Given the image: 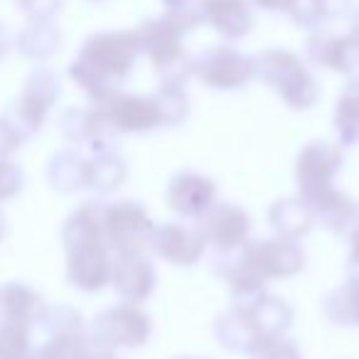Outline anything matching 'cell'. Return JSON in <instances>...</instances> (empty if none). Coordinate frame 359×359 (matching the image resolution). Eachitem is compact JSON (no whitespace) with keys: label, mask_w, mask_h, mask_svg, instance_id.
Returning <instances> with one entry per match:
<instances>
[{"label":"cell","mask_w":359,"mask_h":359,"mask_svg":"<svg viewBox=\"0 0 359 359\" xmlns=\"http://www.w3.org/2000/svg\"><path fill=\"white\" fill-rule=\"evenodd\" d=\"M140 47L133 30H109L86 37L69 65V79L91 99V104L121 91L135 69Z\"/></svg>","instance_id":"obj_1"},{"label":"cell","mask_w":359,"mask_h":359,"mask_svg":"<svg viewBox=\"0 0 359 359\" xmlns=\"http://www.w3.org/2000/svg\"><path fill=\"white\" fill-rule=\"evenodd\" d=\"M101 202L79 205L62 226V244L67 251V280L81 293H101L111 285L114 256L104 239Z\"/></svg>","instance_id":"obj_2"},{"label":"cell","mask_w":359,"mask_h":359,"mask_svg":"<svg viewBox=\"0 0 359 359\" xmlns=\"http://www.w3.org/2000/svg\"><path fill=\"white\" fill-rule=\"evenodd\" d=\"M254 79L266 84L288 109L308 111L320 101V84L303 57L283 47L256 52Z\"/></svg>","instance_id":"obj_3"},{"label":"cell","mask_w":359,"mask_h":359,"mask_svg":"<svg viewBox=\"0 0 359 359\" xmlns=\"http://www.w3.org/2000/svg\"><path fill=\"white\" fill-rule=\"evenodd\" d=\"M133 32L140 55L148 57L160 84L185 86V81L192 76V57L187 55L185 42H182L185 32L168 15L145 18Z\"/></svg>","instance_id":"obj_4"},{"label":"cell","mask_w":359,"mask_h":359,"mask_svg":"<svg viewBox=\"0 0 359 359\" xmlns=\"http://www.w3.org/2000/svg\"><path fill=\"white\" fill-rule=\"evenodd\" d=\"M89 342L99 349H138L145 347L153 334V320L140 305L118 303L101 310L86 327Z\"/></svg>","instance_id":"obj_5"},{"label":"cell","mask_w":359,"mask_h":359,"mask_svg":"<svg viewBox=\"0 0 359 359\" xmlns=\"http://www.w3.org/2000/svg\"><path fill=\"white\" fill-rule=\"evenodd\" d=\"M60 96H62V81L57 76V72H52L50 67H35L27 74L22 91L11 104V109L6 111V116L18 126V130L25 138H32V135L42 130L47 116L55 109Z\"/></svg>","instance_id":"obj_6"},{"label":"cell","mask_w":359,"mask_h":359,"mask_svg":"<svg viewBox=\"0 0 359 359\" xmlns=\"http://www.w3.org/2000/svg\"><path fill=\"white\" fill-rule=\"evenodd\" d=\"M344 165L342 145L332 140H310L303 145L295 160V185H298V197L308 202V207L315 200L330 192L334 187L339 170Z\"/></svg>","instance_id":"obj_7"},{"label":"cell","mask_w":359,"mask_h":359,"mask_svg":"<svg viewBox=\"0 0 359 359\" xmlns=\"http://www.w3.org/2000/svg\"><path fill=\"white\" fill-rule=\"evenodd\" d=\"M236 254L266 283L293 278L305 269V261H308L305 249L300 246L298 239H288V236L278 234L271 236V239H249Z\"/></svg>","instance_id":"obj_8"},{"label":"cell","mask_w":359,"mask_h":359,"mask_svg":"<svg viewBox=\"0 0 359 359\" xmlns=\"http://www.w3.org/2000/svg\"><path fill=\"white\" fill-rule=\"evenodd\" d=\"M94 106L106 116L111 128L118 135L153 133V130L168 126L163 101H160L158 91H153V94H148V96L116 91V94L106 96L104 101H96Z\"/></svg>","instance_id":"obj_9"},{"label":"cell","mask_w":359,"mask_h":359,"mask_svg":"<svg viewBox=\"0 0 359 359\" xmlns=\"http://www.w3.org/2000/svg\"><path fill=\"white\" fill-rule=\"evenodd\" d=\"M192 76L215 91H239L254 79V60L231 45H212L192 57Z\"/></svg>","instance_id":"obj_10"},{"label":"cell","mask_w":359,"mask_h":359,"mask_svg":"<svg viewBox=\"0 0 359 359\" xmlns=\"http://www.w3.org/2000/svg\"><path fill=\"white\" fill-rule=\"evenodd\" d=\"M101 224H104V239L109 249L116 254H126V251L148 249L155 222L150 219L148 210L140 202L118 200L104 205Z\"/></svg>","instance_id":"obj_11"},{"label":"cell","mask_w":359,"mask_h":359,"mask_svg":"<svg viewBox=\"0 0 359 359\" xmlns=\"http://www.w3.org/2000/svg\"><path fill=\"white\" fill-rule=\"evenodd\" d=\"M197 226L205 234L207 246H215L217 254H234L251 239L254 219L236 202H215L197 219Z\"/></svg>","instance_id":"obj_12"},{"label":"cell","mask_w":359,"mask_h":359,"mask_svg":"<svg viewBox=\"0 0 359 359\" xmlns=\"http://www.w3.org/2000/svg\"><path fill=\"white\" fill-rule=\"evenodd\" d=\"M148 249L168 264L180 266V269H192L205 259L207 239L197 224L165 222V224L153 226Z\"/></svg>","instance_id":"obj_13"},{"label":"cell","mask_w":359,"mask_h":359,"mask_svg":"<svg viewBox=\"0 0 359 359\" xmlns=\"http://www.w3.org/2000/svg\"><path fill=\"white\" fill-rule=\"evenodd\" d=\"M165 202L182 219H200L217 202V182L210 175L195 170H180L165 187Z\"/></svg>","instance_id":"obj_14"},{"label":"cell","mask_w":359,"mask_h":359,"mask_svg":"<svg viewBox=\"0 0 359 359\" xmlns=\"http://www.w3.org/2000/svg\"><path fill=\"white\" fill-rule=\"evenodd\" d=\"M305 57L310 65L334 74H354L359 69V42L352 35L315 27L305 40Z\"/></svg>","instance_id":"obj_15"},{"label":"cell","mask_w":359,"mask_h":359,"mask_svg":"<svg viewBox=\"0 0 359 359\" xmlns=\"http://www.w3.org/2000/svg\"><path fill=\"white\" fill-rule=\"evenodd\" d=\"M111 285H114L121 303H145L158 285V273H155L153 261L143 251L116 254L114 264H111Z\"/></svg>","instance_id":"obj_16"},{"label":"cell","mask_w":359,"mask_h":359,"mask_svg":"<svg viewBox=\"0 0 359 359\" xmlns=\"http://www.w3.org/2000/svg\"><path fill=\"white\" fill-rule=\"evenodd\" d=\"M205 22L224 42H236L256 27V8L251 0H205Z\"/></svg>","instance_id":"obj_17"},{"label":"cell","mask_w":359,"mask_h":359,"mask_svg":"<svg viewBox=\"0 0 359 359\" xmlns=\"http://www.w3.org/2000/svg\"><path fill=\"white\" fill-rule=\"evenodd\" d=\"M215 334L224 349L234 354H246V357H254L256 349L266 342V337L259 332L254 318H251L249 308L236 303L217 318Z\"/></svg>","instance_id":"obj_18"},{"label":"cell","mask_w":359,"mask_h":359,"mask_svg":"<svg viewBox=\"0 0 359 359\" xmlns=\"http://www.w3.org/2000/svg\"><path fill=\"white\" fill-rule=\"evenodd\" d=\"M310 210H313L315 224L327 229L330 234H349L359 224V202H354L347 192L337 190V187L315 200Z\"/></svg>","instance_id":"obj_19"},{"label":"cell","mask_w":359,"mask_h":359,"mask_svg":"<svg viewBox=\"0 0 359 359\" xmlns=\"http://www.w3.org/2000/svg\"><path fill=\"white\" fill-rule=\"evenodd\" d=\"M45 308L47 303L32 285L18 283V280L0 285V323H20L32 327L45 313Z\"/></svg>","instance_id":"obj_20"},{"label":"cell","mask_w":359,"mask_h":359,"mask_svg":"<svg viewBox=\"0 0 359 359\" xmlns=\"http://www.w3.org/2000/svg\"><path fill=\"white\" fill-rule=\"evenodd\" d=\"M86 168L89 160L76 148H65L55 153L47 163V182L55 192L72 195L86 187Z\"/></svg>","instance_id":"obj_21"},{"label":"cell","mask_w":359,"mask_h":359,"mask_svg":"<svg viewBox=\"0 0 359 359\" xmlns=\"http://www.w3.org/2000/svg\"><path fill=\"white\" fill-rule=\"evenodd\" d=\"M15 47L25 60L45 62L60 52L62 32L55 20H27V25L15 35Z\"/></svg>","instance_id":"obj_22"},{"label":"cell","mask_w":359,"mask_h":359,"mask_svg":"<svg viewBox=\"0 0 359 359\" xmlns=\"http://www.w3.org/2000/svg\"><path fill=\"white\" fill-rule=\"evenodd\" d=\"M269 222L278 236H288V239H298V241L303 236H308L315 226L313 210L300 197L276 200L269 210Z\"/></svg>","instance_id":"obj_23"},{"label":"cell","mask_w":359,"mask_h":359,"mask_svg":"<svg viewBox=\"0 0 359 359\" xmlns=\"http://www.w3.org/2000/svg\"><path fill=\"white\" fill-rule=\"evenodd\" d=\"M249 308L251 318H254L256 327L259 332L264 334L266 339L271 337H280L290 330L293 325V308H290L288 300L278 298V295H271V293H261L256 300L246 303Z\"/></svg>","instance_id":"obj_24"},{"label":"cell","mask_w":359,"mask_h":359,"mask_svg":"<svg viewBox=\"0 0 359 359\" xmlns=\"http://www.w3.org/2000/svg\"><path fill=\"white\" fill-rule=\"evenodd\" d=\"M128 177V165L126 158L116 150H96V155L89 160L86 168V187L99 195H109V192L118 190Z\"/></svg>","instance_id":"obj_25"},{"label":"cell","mask_w":359,"mask_h":359,"mask_svg":"<svg viewBox=\"0 0 359 359\" xmlns=\"http://www.w3.org/2000/svg\"><path fill=\"white\" fill-rule=\"evenodd\" d=\"M334 133L342 148L359 145V76H352L342 86L334 104Z\"/></svg>","instance_id":"obj_26"},{"label":"cell","mask_w":359,"mask_h":359,"mask_svg":"<svg viewBox=\"0 0 359 359\" xmlns=\"http://www.w3.org/2000/svg\"><path fill=\"white\" fill-rule=\"evenodd\" d=\"M323 315L339 327H359V280L347 278L323 300Z\"/></svg>","instance_id":"obj_27"},{"label":"cell","mask_w":359,"mask_h":359,"mask_svg":"<svg viewBox=\"0 0 359 359\" xmlns=\"http://www.w3.org/2000/svg\"><path fill=\"white\" fill-rule=\"evenodd\" d=\"M91 349L89 334L84 330H72V332L47 334V339L37 349H32L30 359H86Z\"/></svg>","instance_id":"obj_28"},{"label":"cell","mask_w":359,"mask_h":359,"mask_svg":"<svg viewBox=\"0 0 359 359\" xmlns=\"http://www.w3.org/2000/svg\"><path fill=\"white\" fill-rule=\"evenodd\" d=\"M349 8H352V0H295V8L288 18L298 27L315 30L325 22L347 15Z\"/></svg>","instance_id":"obj_29"},{"label":"cell","mask_w":359,"mask_h":359,"mask_svg":"<svg viewBox=\"0 0 359 359\" xmlns=\"http://www.w3.org/2000/svg\"><path fill=\"white\" fill-rule=\"evenodd\" d=\"M32 334L30 325L0 323V359H30Z\"/></svg>","instance_id":"obj_30"},{"label":"cell","mask_w":359,"mask_h":359,"mask_svg":"<svg viewBox=\"0 0 359 359\" xmlns=\"http://www.w3.org/2000/svg\"><path fill=\"white\" fill-rule=\"evenodd\" d=\"M163 15L182 32H190L205 25V0H163Z\"/></svg>","instance_id":"obj_31"},{"label":"cell","mask_w":359,"mask_h":359,"mask_svg":"<svg viewBox=\"0 0 359 359\" xmlns=\"http://www.w3.org/2000/svg\"><path fill=\"white\" fill-rule=\"evenodd\" d=\"M25 185V175L11 158H0V202L18 197Z\"/></svg>","instance_id":"obj_32"},{"label":"cell","mask_w":359,"mask_h":359,"mask_svg":"<svg viewBox=\"0 0 359 359\" xmlns=\"http://www.w3.org/2000/svg\"><path fill=\"white\" fill-rule=\"evenodd\" d=\"M254 359H305V357L293 339L280 334V337L266 339V342L256 349Z\"/></svg>","instance_id":"obj_33"},{"label":"cell","mask_w":359,"mask_h":359,"mask_svg":"<svg viewBox=\"0 0 359 359\" xmlns=\"http://www.w3.org/2000/svg\"><path fill=\"white\" fill-rule=\"evenodd\" d=\"M25 140L27 138L18 130V126L6 114L0 116V158H11L13 153H18L22 148Z\"/></svg>","instance_id":"obj_34"},{"label":"cell","mask_w":359,"mask_h":359,"mask_svg":"<svg viewBox=\"0 0 359 359\" xmlns=\"http://www.w3.org/2000/svg\"><path fill=\"white\" fill-rule=\"evenodd\" d=\"M27 20H52L62 11L65 0H15Z\"/></svg>","instance_id":"obj_35"},{"label":"cell","mask_w":359,"mask_h":359,"mask_svg":"<svg viewBox=\"0 0 359 359\" xmlns=\"http://www.w3.org/2000/svg\"><path fill=\"white\" fill-rule=\"evenodd\" d=\"M349 256H347V278L359 280V224L349 231Z\"/></svg>","instance_id":"obj_36"},{"label":"cell","mask_w":359,"mask_h":359,"mask_svg":"<svg viewBox=\"0 0 359 359\" xmlns=\"http://www.w3.org/2000/svg\"><path fill=\"white\" fill-rule=\"evenodd\" d=\"M256 11L271 13V15H290L295 8V0H251Z\"/></svg>","instance_id":"obj_37"},{"label":"cell","mask_w":359,"mask_h":359,"mask_svg":"<svg viewBox=\"0 0 359 359\" xmlns=\"http://www.w3.org/2000/svg\"><path fill=\"white\" fill-rule=\"evenodd\" d=\"M15 45V40H13V35H11V30H8L3 22H0V60L11 52V47Z\"/></svg>","instance_id":"obj_38"},{"label":"cell","mask_w":359,"mask_h":359,"mask_svg":"<svg viewBox=\"0 0 359 359\" xmlns=\"http://www.w3.org/2000/svg\"><path fill=\"white\" fill-rule=\"evenodd\" d=\"M86 359H118V357H116L114 352H109V349H99V347H94V344H91Z\"/></svg>","instance_id":"obj_39"},{"label":"cell","mask_w":359,"mask_h":359,"mask_svg":"<svg viewBox=\"0 0 359 359\" xmlns=\"http://www.w3.org/2000/svg\"><path fill=\"white\" fill-rule=\"evenodd\" d=\"M349 35L359 42V8L352 13V20H349Z\"/></svg>","instance_id":"obj_40"},{"label":"cell","mask_w":359,"mask_h":359,"mask_svg":"<svg viewBox=\"0 0 359 359\" xmlns=\"http://www.w3.org/2000/svg\"><path fill=\"white\" fill-rule=\"evenodd\" d=\"M6 234H8V219H6V215H3V210H0V241H3Z\"/></svg>","instance_id":"obj_41"},{"label":"cell","mask_w":359,"mask_h":359,"mask_svg":"<svg viewBox=\"0 0 359 359\" xmlns=\"http://www.w3.org/2000/svg\"><path fill=\"white\" fill-rule=\"evenodd\" d=\"M175 359H202V357H175Z\"/></svg>","instance_id":"obj_42"},{"label":"cell","mask_w":359,"mask_h":359,"mask_svg":"<svg viewBox=\"0 0 359 359\" xmlns=\"http://www.w3.org/2000/svg\"><path fill=\"white\" fill-rule=\"evenodd\" d=\"M94 3H96V0H94Z\"/></svg>","instance_id":"obj_43"}]
</instances>
